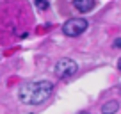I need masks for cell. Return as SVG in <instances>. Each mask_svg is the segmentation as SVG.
<instances>
[{
  "label": "cell",
  "instance_id": "cell-1",
  "mask_svg": "<svg viewBox=\"0 0 121 114\" xmlns=\"http://www.w3.org/2000/svg\"><path fill=\"white\" fill-rule=\"evenodd\" d=\"M53 93V84L50 80H38L27 82L18 89V100L27 105H39L46 102Z\"/></svg>",
  "mask_w": 121,
  "mask_h": 114
},
{
  "label": "cell",
  "instance_id": "cell-2",
  "mask_svg": "<svg viewBox=\"0 0 121 114\" xmlns=\"http://www.w3.org/2000/svg\"><path fill=\"white\" fill-rule=\"evenodd\" d=\"M87 27H89V23H87L86 18H69L62 25V32L68 38H77V36H80L82 32L87 31Z\"/></svg>",
  "mask_w": 121,
  "mask_h": 114
},
{
  "label": "cell",
  "instance_id": "cell-3",
  "mask_svg": "<svg viewBox=\"0 0 121 114\" xmlns=\"http://www.w3.org/2000/svg\"><path fill=\"white\" fill-rule=\"evenodd\" d=\"M77 70H78V64L73 59H60L55 64V75L59 79H69L77 73Z\"/></svg>",
  "mask_w": 121,
  "mask_h": 114
},
{
  "label": "cell",
  "instance_id": "cell-4",
  "mask_svg": "<svg viewBox=\"0 0 121 114\" xmlns=\"http://www.w3.org/2000/svg\"><path fill=\"white\" fill-rule=\"evenodd\" d=\"M73 5L78 13H89L95 9L96 0H73Z\"/></svg>",
  "mask_w": 121,
  "mask_h": 114
},
{
  "label": "cell",
  "instance_id": "cell-5",
  "mask_svg": "<svg viewBox=\"0 0 121 114\" xmlns=\"http://www.w3.org/2000/svg\"><path fill=\"white\" fill-rule=\"evenodd\" d=\"M117 109H119V103L116 100H110V102L103 103L102 105V114H116Z\"/></svg>",
  "mask_w": 121,
  "mask_h": 114
},
{
  "label": "cell",
  "instance_id": "cell-6",
  "mask_svg": "<svg viewBox=\"0 0 121 114\" xmlns=\"http://www.w3.org/2000/svg\"><path fill=\"white\" fill-rule=\"evenodd\" d=\"M34 4H36V7H38V9H41V11H46V9L50 7L46 0H34Z\"/></svg>",
  "mask_w": 121,
  "mask_h": 114
},
{
  "label": "cell",
  "instance_id": "cell-7",
  "mask_svg": "<svg viewBox=\"0 0 121 114\" xmlns=\"http://www.w3.org/2000/svg\"><path fill=\"white\" fill-rule=\"evenodd\" d=\"M114 48H121V38L114 39Z\"/></svg>",
  "mask_w": 121,
  "mask_h": 114
},
{
  "label": "cell",
  "instance_id": "cell-8",
  "mask_svg": "<svg viewBox=\"0 0 121 114\" xmlns=\"http://www.w3.org/2000/svg\"><path fill=\"white\" fill-rule=\"evenodd\" d=\"M119 70H121V59H119Z\"/></svg>",
  "mask_w": 121,
  "mask_h": 114
}]
</instances>
